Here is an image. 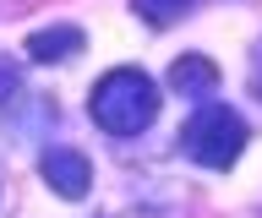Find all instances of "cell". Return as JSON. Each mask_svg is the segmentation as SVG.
I'll return each instance as SVG.
<instances>
[{"mask_svg":"<svg viewBox=\"0 0 262 218\" xmlns=\"http://www.w3.org/2000/svg\"><path fill=\"white\" fill-rule=\"evenodd\" d=\"M93 120H98V131H110V136H137L153 126V115H159V82L147 77V71L137 66H115L110 77H98L93 87Z\"/></svg>","mask_w":262,"mask_h":218,"instance_id":"6da1fadb","label":"cell"},{"mask_svg":"<svg viewBox=\"0 0 262 218\" xmlns=\"http://www.w3.org/2000/svg\"><path fill=\"white\" fill-rule=\"evenodd\" d=\"M246 142H251V126H246L229 104H202V109L186 120V131H180L186 158L202 164V169H229V164H241Z\"/></svg>","mask_w":262,"mask_h":218,"instance_id":"7a4b0ae2","label":"cell"},{"mask_svg":"<svg viewBox=\"0 0 262 218\" xmlns=\"http://www.w3.org/2000/svg\"><path fill=\"white\" fill-rule=\"evenodd\" d=\"M38 175H44V185L55 197H66V202L88 197V185H93V164H88V153H77V148H44Z\"/></svg>","mask_w":262,"mask_h":218,"instance_id":"3957f363","label":"cell"},{"mask_svg":"<svg viewBox=\"0 0 262 218\" xmlns=\"http://www.w3.org/2000/svg\"><path fill=\"white\" fill-rule=\"evenodd\" d=\"M28 60H38V66H60V60H77L82 50H88V33H82L77 22H55V28H38V33H28Z\"/></svg>","mask_w":262,"mask_h":218,"instance_id":"277c9868","label":"cell"},{"mask_svg":"<svg viewBox=\"0 0 262 218\" xmlns=\"http://www.w3.org/2000/svg\"><path fill=\"white\" fill-rule=\"evenodd\" d=\"M169 87H175L180 99H208L213 87H219V66H213L208 55H180L175 66H169Z\"/></svg>","mask_w":262,"mask_h":218,"instance_id":"5b68a950","label":"cell"},{"mask_svg":"<svg viewBox=\"0 0 262 218\" xmlns=\"http://www.w3.org/2000/svg\"><path fill=\"white\" fill-rule=\"evenodd\" d=\"M191 6H196V0H131V11H137L147 28H175Z\"/></svg>","mask_w":262,"mask_h":218,"instance_id":"8992f818","label":"cell"},{"mask_svg":"<svg viewBox=\"0 0 262 218\" xmlns=\"http://www.w3.org/2000/svg\"><path fill=\"white\" fill-rule=\"evenodd\" d=\"M16 99H22V66L0 60V115H6V109H11Z\"/></svg>","mask_w":262,"mask_h":218,"instance_id":"52a82bcc","label":"cell"}]
</instances>
